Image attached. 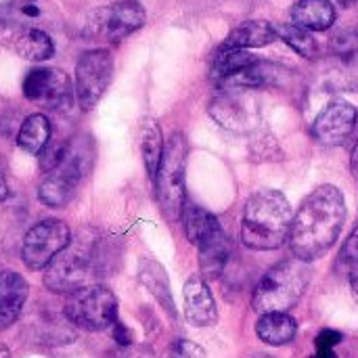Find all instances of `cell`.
<instances>
[{
	"instance_id": "35",
	"label": "cell",
	"mask_w": 358,
	"mask_h": 358,
	"mask_svg": "<svg viewBox=\"0 0 358 358\" xmlns=\"http://www.w3.org/2000/svg\"><path fill=\"white\" fill-rule=\"evenodd\" d=\"M336 4H340V6H344V8H348V6H352L355 2H358V0H334Z\"/></svg>"
},
{
	"instance_id": "12",
	"label": "cell",
	"mask_w": 358,
	"mask_h": 358,
	"mask_svg": "<svg viewBox=\"0 0 358 358\" xmlns=\"http://www.w3.org/2000/svg\"><path fill=\"white\" fill-rule=\"evenodd\" d=\"M23 96L50 111H67L73 103V84L69 76L57 67H34L21 84Z\"/></svg>"
},
{
	"instance_id": "31",
	"label": "cell",
	"mask_w": 358,
	"mask_h": 358,
	"mask_svg": "<svg viewBox=\"0 0 358 358\" xmlns=\"http://www.w3.org/2000/svg\"><path fill=\"white\" fill-rule=\"evenodd\" d=\"M113 340H115V344L120 346V348H130L132 346V331L117 319L113 325Z\"/></svg>"
},
{
	"instance_id": "20",
	"label": "cell",
	"mask_w": 358,
	"mask_h": 358,
	"mask_svg": "<svg viewBox=\"0 0 358 358\" xmlns=\"http://www.w3.org/2000/svg\"><path fill=\"white\" fill-rule=\"evenodd\" d=\"M52 126L44 113H31L23 120L17 132V147L29 155H42L50 145Z\"/></svg>"
},
{
	"instance_id": "24",
	"label": "cell",
	"mask_w": 358,
	"mask_h": 358,
	"mask_svg": "<svg viewBox=\"0 0 358 358\" xmlns=\"http://www.w3.org/2000/svg\"><path fill=\"white\" fill-rule=\"evenodd\" d=\"M185 218V231H187V239L199 248L201 243H206L210 237H214L216 233L222 231L218 218L214 214H210L208 210L199 208V206H187L182 212Z\"/></svg>"
},
{
	"instance_id": "19",
	"label": "cell",
	"mask_w": 358,
	"mask_h": 358,
	"mask_svg": "<svg viewBox=\"0 0 358 358\" xmlns=\"http://www.w3.org/2000/svg\"><path fill=\"white\" fill-rule=\"evenodd\" d=\"M277 40V29L275 25H271L268 21L262 19H252V21H243L241 25H237L229 38L224 40L222 46L227 48H260L266 46L271 42Z\"/></svg>"
},
{
	"instance_id": "23",
	"label": "cell",
	"mask_w": 358,
	"mask_h": 358,
	"mask_svg": "<svg viewBox=\"0 0 358 358\" xmlns=\"http://www.w3.org/2000/svg\"><path fill=\"white\" fill-rule=\"evenodd\" d=\"M256 334L268 346H285L296 338L298 323L287 313H268L258 319Z\"/></svg>"
},
{
	"instance_id": "10",
	"label": "cell",
	"mask_w": 358,
	"mask_h": 358,
	"mask_svg": "<svg viewBox=\"0 0 358 358\" xmlns=\"http://www.w3.org/2000/svg\"><path fill=\"white\" fill-rule=\"evenodd\" d=\"M113 80V57L105 48H92L80 55L76 63V99L82 111H92Z\"/></svg>"
},
{
	"instance_id": "7",
	"label": "cell",
	"mask_w": 358,
	"mask_h": 358,
	"mask_svg": "<svg viewBox=\"0 0 358 358\" xmlns=\"http://www.w3.org/2000/svg\"><path fill=\"white\" fill-rule=\"evenodd\" d=\"M0 46L34 63L48 61L55 55L52 38L44 29L25 21L15 2L0 6Z\"/></svg>"
},
{
	"instance_id": "5",
	"label": "cell",
	"mask_w": 358,
	"mask_h": 358,
	"mask_svg": "<svg viewBox=\"0 0 358 358\" xmlns=\"http://www.w3.org/2000/svg\"><path fill=\"white\" fill-rule=\"evenodd\" d=\"M308 283H310L308 262H302L298 258L283 260L258 281L252 296V308L260 315L287 313L300 302Z\"/></svg>"
},
{
	"instance_id": "17",
	"label": "cell",
	"mask_w": 358,
	"mask_h": 358,
	"mask_svg": "<svg viewBox=\"0 0 358 358\" xmlns=\"http://www.w3.org/2000/svg\"><path fill=\"white\" fill-rule=\"evenodd\" d=\"M292 21L308 31H325L336 21L331 0H298L292 6Z\"/></svg>"
},
{
	"instance_id": "21",
	"label": "cell",
	"mask_w": 358,
	"mask_h": 358,
	"mask_svg": "<svg viewBox=\"0 0 358 358\" xmlns=\"http://www.w3.org/2000/svg\"><path fill=\"white\" fill-rule=\"evenodd\" d=\"M197 250H199V268H201L203 279H208V281L218 279L224 273L229 258H231V243H229L224 231L210 237Z\"/></svg>"
},
{
	"instance_id": "32",
	"label": "cell",
	"mask_w": 358,
	"mask_h": 358,
	"mask_svg": "<svg viewBox=\"0 0 358 358\" xmlns=\"http://www.w3.org/2000/svg\"><path fill=\"white\" fill-rule=\"evenodd\" d=\"M350 168H352V174H355V178H358V143L355 145V149H352V155H350Z\"/></svg>"
},
{
	"instance_id": "28",
	"label": "cell",
	"mask_w": 358,
	"mask_h": 358,
	"mask_svg": "<svg viewBox=\"0 0 358 358\" xmlns=\"http://www.w3.org/2000/svg\"><path fill=\"white\" fill-rule=\"evenodd\" d=\"M331 48H334L338 55H342V57H350V55L358 52L357 29H355V31L344 29V31L334 34V38H331Z\"/></svg>"
},
{
	"instance_id": "15",
	"label": "cell",
	"mask_w": 358,
	"mask_h": 358,
	"mask_svg": "<svg viewBox=\"0 0 358 358\" xmlns=\"http://www.w3.org/2000/svg\"><path fill=\"white\" fill-rule=\"evenodd\" d=\"M29 285L15 271H0V331H6L21 317Z\"/></svg>"
},
{
	"instance_id": "37",
	"label": "cell",
	"mask_w": 358,
	"mask_h": 358,
	"mask_svg": "<svg viewBox=\"0 0 358 358\" xmlns=\"http://www.w3.org/2000/svg\"><path fill=\"white\" fill-rule=\"evenodd\" d=\"M252 358H275V357H271V355H262V352H260V355H254Z\"/></svg>"
},
{
	"instance_id": "16",
	"label": "cell",
	"mask_w": 358,
	"mask_h": 358,
	"mask_svg": "<svg viewBox=\"0 0 358 358\" xmlns=\"http://www.w3.org/2000/svg\"><path fill=\"white\" fill-rule=\"evenodd\" d=\"M210 113L218 124H222L229 130L241 132L252 126V111L248 103H243L241 96L233 92H224L216 96L210 105Z\"/></svg>"
},
{
	"instance_id": "2",
	"label": "cell",
	"mask_w": 358,
	"mask_h": 358,
	"mask_svg": "<svg viewBox=\"0 0 358 358\" xmlns=\"http://www.w3.org/2000/svg\"><path fill=\"white\" fill-rule=\"evenodd\" d=\"M107 241L99 239V235H84L71 243L46 266L44 285L52 294L69 296L82 287L90 285V279L99 277L103 268H107Z\"/></svg>"
},
{
	"instance_id": "29",
	"label": "cell",
	"mask_w": 358,
	"mask_h": 358,
	"mask_svg": "<svg viewBox=\"0 0 358 358\" xmlns=\"http://www.w3.org/2000/svg\"><path fill=\"white\" fill-rule=\"evenodd\" d=\"M170 358H206V352L201 346L189 342V340H180L174 344L172 348V357Z\"/></svg>"
},
{
	"instance_id": "39",
	"label": "cell",
	"mask_w": 358,
	"mask_h": 358,
	"mask_svg": "<svg viewBox=\"0 0 358 358\" xmlns=\"http://www.w3.org/2000/svg\"><path fill=\"white\" fill-rule=\"evenodd\" d=\"M31 2H34V0H31Z\"/></svg>"
},
{
	"instance_id": "36",
	"label": "cell",
	"mask_w": 358,
	"mask_h": 358,
	"mask_svg": "<svg viewBox=\"0 0 358 358\" xmlns=\"http://www.w3.org/2000/svg\"><path fill=\"white\" fill-rule=\"evenodd\" d=\"M0 358H10V350L4 344H0Z\"/></svg>"
},
{
	"instance_id": "22",
	"label": "cell",
	"mask_w": 358,
	"mask_h": 358,
	"mask_svg": "<svg viewBox=\"0 0 358 358\" xmlns=\"http://www.w3.org/2000/svg\"><path fill=\"white\" fill-rule=\"evenodd\" d=\"M138 145H141V155H143V164L145 170L149 174L151 180H155V174L159 170L162 157H164V136H162V128L153 117H145L141 122L138 128Z\"/></svg>"
},
{
	"instance_id": "6",
	"label": "cell",
	"mask_w": 358,
	"mask_h": 358,
	"mask_svg": "<svg viewBox=\"0 0 358 358\" xmlns=\"http://www.w3.org/2000/svg\"><path fill=\"white\" fill-rule=\"evenodd\" d=\"M187 157H189V143L182 132H174L166 141L164 157L153 180L159 210L170 222L180 220L187 208V187H185Z\"/></svg>"
},
{
	"instance_id": "1",
	"label": "cell",
	"mask_w": 358,
	"mask_h": 358,
	"mask_svg": "<svg viewBox=\"0 0 358 358\" xmlns=\"http://www.w3.org/2000/svg\"><path fill=\"white\" fill-rule=\"evenodd\" d=\"M346 203L344 195L334 185L317 187L300 206L294 216L289 248L294 258L302 262H313L327 254L344 227Z\"/></svg>"
},
{
	"instance_id": "33",
	"label": "cell",
	"mask_w": 358,
	"mask_h": 358,
	"mask_svg": "<svg viewBox=\"0 0 358 358\" xmlns=\"http://www.w3.org/2000/svg\"><path fill=\"white\" fill-rule=\"evenodd\" d=\"M8 197V185H6V180H4V176L0 174V203L4 201Z\"/></svg>"
},
{
	"instance_id": "4",
	"label": "cell",
	"mask_w": 358,
	"mask_h": 358,
	"mask_svg": "<svg viewBox=\"0 0 358 358\" xmlns=\"http://www.w3.org/2000/svg\"><path fill=\"white\" fill-rule=\"evenodd\" d=\"M94 162L92 143L88 136H76L63 143V151L52 170L44 172V178L38 187V199L48 208H65L82 178L90 172Z\"/></svg>"
},
{
	"instance_id": "13",
	"label": "cell",
	"mask_w": 358,
	"mask_h": 358,
	"mask_svg": "<svg viewBox=\"0 0 358 358\" xmlns=\"http://www.w3.org/2000/svg\"><path fill=\"white\" fill-rule=\"evenodd\" d=\"M357 107L348 101L329 103L313 124V134L319 143L336 147L342 145L357 126Z\"/></svg>"
},
{
	"instance_id": "34",
	"label": "cell",
	"mask_w": 358,
	"mask_h": 358,
	"mask_svg": "<svg viewBox=\"0 0 358 358\" xmlns=\"http://www.w3.org/2000/svg\"><path fill=\"white\" fill-rule=\"evenodd\" d=\"M310 358H338L336 350H317Z\"/></svg>"
},
{
	"instance_id": "27",
	"label": "cell",
	"mask_w": 358,
	"mask_h": 358,
	"mask_svg": "<svg viewBox=\"0 0 358 358\" xmlns=\"http://www.w3.org/2000/svg\"><path fill=\"white\" fill-rule=\"evenodd\" d=\"M338 271L342 277H346L352 283L358 296V224L350 233V237L346 239V243L338 256Z\"/></svg>"
},
{
	"instance_id": "9",
	"label": "cell",
	"mask_w": 358,
	"mask_h": 358,
	"mask_svg": "<svg viewBox=\"0 0 358 358\" xmlns=\"http://www.w3.org/2000/svg\"><path fill=\"white\" fill-rule=\"evenodd\" d=\"M147 21V13L136 0H120L101 6L88 15L86 36L99 42L117 44L130 34L138 31Z\"/></svg>"
},
{
	"instance_id": "18",
	"label": "cell",
	"mask_w": 358,
	"mask_h": 358,
	"mask_svg": "<svg viewBox=\"0 0 358 358\" xmlns=\"http://www.w3.org/2000/svg\"><path fill=\"white\" fill-rule=\"evenodd\" d=\"M138 279L145 285V289L159 302V306L166 310V315L172 321H176V306H174L170 281H168V275L162 268V264L155 260H143L141 271H138Z\"/></svg>"
},
{
	"instance_id": "25",
	"label": "cell",
	"mask_w": 358,
	"mask_h": 358,
	"mask_svg": "<svg viewBox=\"0 0 358 358\" xmlns=\"http://www.w3.org/2000/svg\"><path fill=\"white\" fill-rule=\"evenodd\" d=\"M256 61L258 59L252 52L243 50V48H227V46H222L216 52L214 61H212V80L222 84L229 78H233V76L241 73L243 69H248L250 65H254Z\"/></svg>"
},
{
	"instance_id": "11",
	"label": "cell",
	"mask_w": 358,
	"mask_h": 358,
	"mask_svg": "<svg viewBox=\"0 0 358 358\" xmlns=\"http://www.w3.org/2000/svg\"><path fill=\"white\" fill-rule=\"evenodd\" d=\"M71 243V229L59 218L36 222L23 237L21 260L29 271H46V266Z\"/></svg>"
},
{
	"instance_id": "3",
	"label": "cell",
	"mask_w": 358,
	"mask_h": 358,
	"mask_svg": "<svg viewBox=\"0 0 358 358\" xmlns=\"http://www.w3.org/2000/svg\"><path fill=\"white\" fill-rule=\"evenodd\" d=\"M294 214L283 193L262 189L254 193L243 210L241 239L250 250H277L292 233Z\"/></svg>"
},
{
	"instance_id": "14",
	"label": "cell",
	"mask_w": 358,
	"mask_h": 358,
	"mask_svg": "<svg viewBox=\"0 0 358 358\" xmlns=\"http://www.w3.org/2000/svg\"><path fill=\"white\" fill-rule=\"evenodd\" d=\"M185 298V317L195 327H210L218 321L216 302L212 292L201 277H191L182 287Z\"/></svg>"
},
{
	"instance_id": "26",
	"label": "cell",
	"mask_w": 358,
	"mask_h": 358,
	"mask_svg": "<svg viewBox=\"0 0 358 358\" xmlns=\"http://www.w3.org/2000/svg\"><path fill=\"white\" fill-rule=\"evenodd\" d=\"M275 29H277V38H281L298 55H302L306 59H313L319 55V42L315 40V36L308 29H304L296 23H281Z\"/></svg>"
},
{
	"instance_id": "38",
	"label": "cell",
	"mask_w": 358,
	"mask_h": 358,
	"mask_svg": "<svg viewBox=\"0 0 358 358\" xmlns=\"http://www.w3.org/2000/svg\"><path fill=\"white\" fill-rule=\"evenodd\" d=\"M357 34H358V27H357Z\"/></svg>"
},
{
	"instance_id": "8",
	"label": "cell",
	"mask_w": 358,
	"mask_h": 358,
	"mask_svg": "<svg viewBox=\"0 0 358 358\" xmlns=\"http://www.w3.org/2000/svg\"><path fill=\"white\" fill-rule=\"evenodd\" d=\"M63 313L84 331H103L117 321V298L107 285H88L67 296Z\"/></svg>"
},
{
	"instance_id": "30",
	"label": "cell",
	"mask_w": 358,
	"mask_h": 358,
	"mask_svg": "<svg viewBox=\"0 0 358 358\" xmlns=\"http://www.w3.org/2000/svg\"><path fill=\"white\" fill-rule=\"evenodd\" d=\"M344 340V336L340 331H334V329H323L319 336H317V350H336V346Z\"/></svg>"
}]
</instances>
